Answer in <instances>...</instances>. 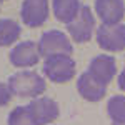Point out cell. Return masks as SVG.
I'll use <instances>...</instances> for the list:
<instances>
[{
    "mask_svg": "<svg viewBox=\"0 0 125 125\" xmlns=\"http://www.w3.org/2000/svg\"><path fill=\"white\" fill-rule=\"evenodd\" d=\"M12 95L23 97V98H37L42 97V94L45 92L47 83L45 78L37 72L32 70H22L13 73L7 82Z\"/></svg>",
    "mask_w": 125,
    "mask_h": 125,
    "instance_id": "1",
    "label": "cell"
},
{
    "mask_svg": "<svg viewBox=\"0 0 125 125\" xmlns=\"http://www.w3.org/2000/svg\"><path fill=\"white\" fill-rule=\"evenodd\" d=\"M75 60L72 55H53L43 62V75L53 83H67L75 77Z\"/></svg>",
    "mask_w": 125,
    "mask_h": 125,
    "instance_id": "2",
    "label": "cell"
},
{
    "mask_svg": "<svg viewBox=\"0 0 125 125\" xmlns=\"http://www.w3.org/2000/svg\"><path fill=\"white\" fill-rule=\"evenodd\" d=\"M40 57L47 58L53 55H72L73 45L67 35L60 30H48L42 33V37L37 42Z\"/></svg>",
    "mask_w": 125,
    "mask_h": 125,
    "instance_id": "3",
    "label": "cell"
},
{
    "mask_svg": "<svg viewBox=\"0 0 125 125\" xmlns=\"http://www.w3.org/2000/svg\"><path fill=\"white\" fill-rule=\"evenodd\" d=\"M67 32L72 37V40L77 43H85L92 39L95 32V15L92 9L87 5H82L78 15L70 23H67Z\"/></svg>",
    "mask_w": 125,
    "mask_h": 125,
    "instance_id": "4",
    "label": "cell"
},
{
    "mask_svg": "<svg viewBox=\"0 0 125 125\" xmlns=\"http://www.w3.org/2000/svg\"><path fill=\"white\" fill-rule=\"evenodd\" d=\"M27 110H29V114L35 125H50L60 115L58 104L53 98H48V97L32 98L29 102V105H27Z\"/></svg>",
    "mask_w": 125,
    "mask_h": 125,
    "instance_id": "5",
    "label": "cell"
},
{
    "mask_svg": "<svg viewBox=\"0 0 125 125\" xmlns=\"http://www.w3.org/2000/svg\"><path fill=\"white\" fill-rule=\"evenodd\" d=\"M98 47L107 52H122L125 50V25L115 23L107 25L102 23L95 32Z\"/></svg>",
    "mask_w": 125,
    "mask_h": 125,
    "instance_id": "6",
    "label": "cell"
},
{
    "mask_svg": "<svg viewBox=\"0 0 125 125\" xmlns=\"http://www.w3.org/2000/svg\"><path fill=\"white\" fill-rule=\"evenodd\" d=\"M48 0H23L20 7V19L30 29H39L48 20Z\"/></svg>",
    "mask_w": 125,
    "mask_h": 125,
    "instance_id": "7",
    "label": "cell"
},
{
    "mask_svg": "<svg viewBox=\"0 0 125 125\" xmlns=\"http://www.w3.org/2000/svg\"><path fill=\"white\" fill-rule=\"evenodd\" d=\"M10 63L17 68H30L35 67L40 60V53H39V47L35 42L32 40H23L19 42V45L10 50Z\"/></svg>",
    "mask_w": 125,
    "mask_h": 125,
    "instance_id": "8",
    "label": "cell"
},
{
    "mask_svg": "<svg viewBox=\"0 0 125 125\" xmlns=\"http://www.w3.org/2000/svg\"><path fill=\"white\" fill-rule=\"evenodd\" d=\"M87 72L100 83L108 85L117 73V62L112 55H97L88 63Z\"/></svg>",
    "mask_w": 125,
    "mask_h": 125,
    "instance_id": "9",
    "label": "cell"
},
{
    "mask_svg": "<svg viewBox=\"0 0 125 125\" xmlns=\"http://www.w3.org/2000/svg\"><path fill=\"white\" fill-rule=\"evenodd\" d=\"M95 13L102 23H122V19L125 17V3L124 0H95Z\"/></svg>",
    "mask_w": 125,
    "mask_h": 125,
    "instance_id": "10",
    "label": "cell"
},
{
    "mask_svg": "<svg viewBox=\"0 0 125 125\" xmlns=\"http://www.w3.org/2000/svg\"><path fill=\"white\" fill-rule=\"evenodd\" d=\"M77 90L87 102H100L107 95V85L100 83L88 72H83L77 80Z\"/></svg>",
    "mask_w": 125,
    "mask_h": 125,
    "instance_id": "11",
    "label": "cell"
},
{
    "mask_svg": "<svg viewBox=\"0 0 125 125\" xmlns=\"http://www.w3.org/2000/svg\"><path fill=\"white\" fill-rule=\"evenodd\" d=\"M80 9H82L80 0H52V10L55 19L65 25L77 17Z\"/></svg>",
    "mask_w": 125,
    "mask_h": 125,
    "instance_id": "12",
    "label": "cell"
},
{
    "mask_svg": "<svg viewBox=\"0 0 125 125\" xmlns=\"http://www.w3.org/2000/svg\"><path fill=\"white\" fill-rule=\"evenodd\" d=\"M22 35V27L13 19H0V47H10L17 43Z\"/></svg>",
    "mask_w": 125,
    "mask_h": 125,
    "instance_id": "13",
    "label": "cell"
},
{
    "mask_svg": "<svg viewBox=\"0 0 125 125\" xmlns=\"http://www.w3.org/2000/svg\"><path fill=\"white\" fill-rule=\"evenodd\" d=\"M107 114L112 124H125V95H114L107 102Z\"/></svg>",
    "mask_w": 125,
    "mask_h": 125,
    "instance_id": "14",
    "label": "cell"
},
{
    "mask_svg": "<svg viewBox=\"0 0 125 125\" xmlns=\"http://www.w3.org/2000/svg\"><path fill=\"white\" fill-rule=\"evenodd\" d=\"M7 125H35V124H33L29 110H27V105H20L15 107L9 114Z\"/></svg>",
    "mask_w": 125,
    "mask_h": 125,
    "instance_id": "15",
    "label": "cell"
},
{
    "mask_svg": "<svg viewBox=\"0 0 125 125\" xmlns=\"http://www.w3.org/2000/svg\"><path fill=\"white\" fill-rule=\"evenodd\" d=\"M10 100H12V92H10L9 85L3 83V82H0V107L9 105Z\"/></svg>",
    "mask_w": 125,
    "mask_h": 125,
    "instance_id": "16",
    "label": "cell"
},
{
    "mask_svg": "<svg viewBox=\"0 0 125 125\" xmlns=\"http://www.w3.org/2000/svg\"><path fill=\"white\" fill-rule=\"evenodd\" d=\"M118 87H120L122 92H125V67H124V70L120 72V75H118Z\"/></svg>",
    "mask_w": 125,
    "mask_h": 125,
    "instance_id": "17",
    "label": "cell"
},
{
    "mask_svg": "<svg viewBox=\"0 0 125 125\" xmlns=\"http://www.w3.org/2000/svg\"><path fill=\"white\" fill-rule=\"evenodd\" d=\"M2 2H7V0H0V3H2Z\"/></svg>",
    "mask_w": 125,
    "mask_h": 125,
    "instance_id": "18",
    "label": "cell"
},
{
    "mask_svg": "<svg viewBox=\"0 0 125 125\" xmlns=\"http://www.w3.org/2000/svg\"><path fill=\"white\" fill-rule=\"evenodd\" d=\"M117 125H125V124H117Z\"/></svg>",
    "mask_w": 125,
    "mask_h": 125,
    "instance_id": "19",
    "label": "cell"
}]
</instances>
